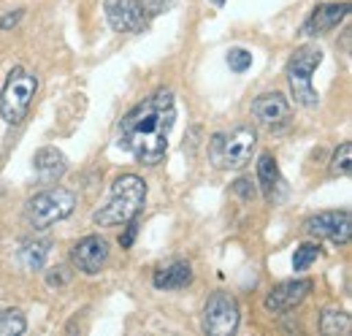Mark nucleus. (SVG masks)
Returning a JSON list of instances; mask_svg holds the SVG:
<instances>
[{"label":"nucleus","mask_w":352,"mask_h":336,"mask_svg":"<svg viewBox=\"0 0 352 336\" xmlns=\"http://www.w3.org/2000/svg\"><path fill=\"white\" fill-rule=\"evenodd\" d=\"M252 117L261 127L274 133V130H282V127L290 125L293 109H290V101L282 92H263L252 101Z\"/></svg>","instance_id":"11"},{"label":"nucleus","mask_w":352,"mask_h":336,"mask_svg":"<svg viewBox=\"0 0 352 336\" xmlns=\"http://www.w3.org/2000/svg\"><path fill=\"white\" fill-rule=\"evenodd\" d=\"M176 123V101L171 90H157L144 98L120 123V149L144 166L163 163L168 152V136Z\"/></svg>","instance_id":"1"},{"label":"nucleus","mask_w":352,"mask_h":336,"mask_svg":"<svg viewBox=\"0 0 352 336\" xmlns=\"http://www.w3.org/2000/svg\"><path fill=\"white\" fill-rule=\"evenodd\" d=\"M49 255V242H25L19 250V263L28 271H41Z\"/></svg>","instance_id":"17"},{"label":"nucleus","mask_w":352,"mask_h":336,"mask_svg":"<svg viewBox=\"0 0 352 336\" xmlns=\"http://www.w3.org/2000/svg\"><path fill=\"white\" fill-rule=\"evenodd\" d=\"M228 65H230V71H236V74H244V71L252 65V54H250L247 49L236 46V49H230V52H228Z\"/></svg>","instance_id":"22"},{"label":"nucleus","mask_w":352,"mask_h":336,"mask_svg":"<svg viewBox=\"0 0 352 336\" xmlns=\"http://www.w3.org/2000/svg\"><path fill=\"white\" fill-rule=\"evenodd\" d=\"M103 11L117 33H144L149 28V14L141 0H106Z\"/></svg>","instance_id":"8"},{"label":"nucleus","mask_w":352,"mask_h":336,"mask_svg":"<svg viewBox=\"0 0 352 336\" xmlns=\"http://www.w3.org/2000/svg\"><path fill=\"white\" fill-rule=\"evenodd\" d=\"M28 320L19 309H3L0 312V336H19L25 334Z\"/></svg>","instance_id":"19"},{"label":"nucleus","mask_w":352,"mask_h":336,"mask_svg":"<svg viewBox=\"0 0 352 336\" xmlns=\"http://www.w3.org/2000/svg\"><path fill=\"white\" fill-rule=\"evenodd\" d=\"M144 204H146V182L135 174H122L114 179L109 201L92 214V220L100 228H117L135 220Z\"/></svg>","instance_id":"2"},{"label":"nucleus","mask_w":352,"mask_h":336,"mask_svg":"<svg viewBox=\"0 0 352 336\" xmlns=\"http://www.w3.org/2000/svg\"><path fill=\"white\" fill-rule=\"evenodd\" d=\"M317 258H320V247L307 242V244H301V247L296 250V255H293V269H296V271H307Z\"/></svg>","instance_id":"21"},{"label":"nucleus","mask_w":352,"mask_h":336,"mask_svg":"<svg viewBox=\"0 0 352 336\" xmlns=\"http://www.w3.org/2000/svg\"><path fill=\"white\" fill-rule=\"evenodd\" d=\"M33 168H36V174L41 176V182H57L63 174H65V155L60 152V149H54V147H44V149H38L36 152V158H33Z\"/></svg>","instance_id":"15"},{"label":"nucleus","mask_w":352,"mask_h":336,"mask_svg":"<svg viewBox=\"0 0 352 336\" xmlns=\"http://www.w3.org/2000/svg\"><path fill=\"white\" fill-rule=\"evenodd\" d=\"M109 258H111V244L103 236H98V233L79 239L71 247V263H74V269L82 271V274H89V277L92 274H100V269L109 263Z\"/></svg>","instance_id":"10"},{"label":"nucleus","mask_w":352,"mask_h":336,"mask_svg":"<svg viewBox=\"0 0 352 336\" xmlns=\"http://www.w3.org/2000/svg\"><path fill=\"white\" fill-rule=\"evenodd\" d=\"M214 3H217V6H222V3H225V0H214Z\"/></svg>","instance_id":"27"},{"label":"nucleus","mask_w":352,"mask_h":336,"mask_svg":"<svg viewBox=\"0 0 352 336\" xmlns=\"http://www.w3.org/2000/svg\"><path fill=\"white\" fill-rule=\"evenodd\" d=\"M322 63V52L317 46H301L296 49V54L290 57L287 63V82H290V92H293V101L304 109H314L320 95L317 90L311 87V74L314 68Z\"/></svg>","instance_id":"5"},{"label":"nucleus","mask_w":352,"mask_h":336,"mask_svg":"<svg viewBox=\"0 0 352 336\" xmlns=\"http://www.w3.org/2000/svg\"><path fill=\"white\" fill-rule=\"evenodd\" d=\"M74 209H76V193H71L68 187H49L28 201V222L36 231H44L49 225L71 217Z\"/></svg>","instance_id":"6"},{"label":"nucleus","mask_w":352,"mask_h":336,"mask_svg":"<svg viewBox=\"0 0 352 336\" xmlns=\"http://www.w3.org/2000/svg\"><path fill=\"white\" fill-rule=\"evenodd\" d=\"M233 190H236L244 201H252V198H255V185H252L250 179H236V182H233Z\"/></svg>","instance_id":"24"},{"label":"nucleus","mask_w":352,"mask_h":336,"mask_svg":"<svg viewBox=\"0 0 352 336\" xmlns=\"http://www.w3.org/2000/svg\"><path fill=\"white\" fill-rule=\"evenodd\" d=\"M258 147V133L252 125H236L230 130L214 133L209 141V160L222 171H239L252 160Z\"/></svg>","instance_id":"3"},{"label":"nucleus","mask_w":352,"mask_h":336,"mask_svg":"<svg viewBox=\"0 0 352 336\" xmlns=\"http://www.w3.org/2000/svg\"><path fill=\"white\" fill-rule=\"evenodd\" d=\"M309 293H311V280H287L268 291L263 306L271 315H285V312L296 309Z\"/></svg>","instance_id":"12"},{"label":"nucleus","mask_w":352,"mask_h":336,"mask_svg":"<svg viewBox=\"0 0 352 336\" xmlns=\"http://www.w3.org/2000/svg\"><path fill=\"white\" fill-rule=\"evenodd\" d=\"M128 225V231H125V236H120V244H122V250H128L133 244V239H135V233H138V225H135V220L131 222H125Z\"/></svg>","instance_id":"26"},{"label":"nucleus","mask_w":352,"mask_h":336,"mask_svg":"<svg viewBox=\"0 0 352 336\" xmlns=\"http://www.w3.org/2000/svg\"><path fill=\"white\" fill-rule=\"evenodd\" d=\"M36 90H38V79L33 71H28L22 65L14 68L0 90V117L8 125H19L33 106Z\"/></svg>","instance_id":"4"},{"label":"nucleus","mask_w":352,"mask_h":336,"mask_svg":"<svg viewBox=\"0 0 352 336\" xmlns=\"http://www.w3.org/2000/svg\"><path fill=\"white\" fill-rule=\"evenodd\" d=\"M352 171V144L344 141L336 152H333V160H331V176H350Z\"/></svg>","instance_id":"20"},{"label":"nucleus","mask_w":352,"mask_h":336,"mask_svg":"<svg viewBox=\"0 0 352 336\" xmlns=\"http://www.w3.org/2000/svg\"><path fill=\"white\" fill-rule=\"evenodd\" d=\"M22 17H25L22 8H16V11L6 14V17H0V30H11V28H16V25L22 22Z\"/></svg>","instance_id":"25"},{"label":"nucleus","mask_w":352,"mask_h":336,"mask_svg":"<svg viewBox=\"0 0 352 336\" xmlns=\"http://www.w3.org/2000/svg\"><path fill=\"white\" fill-rule=\"evenodd\" d=\"M71 277H74V274H71L65 266H57V269L46 271V285H49V288H63V285L71 282Z\"/></svg>","instance_id":"23"},{"label":"nucleus","mask_w":352,"mask_h":336,"mask_svg":"<svg viewBox=\"0 0 352 336\" xmlns=\"http://www.w3.org/2000/svg\"><path fill=\"white\" fill-rule=\"evenodd\" d=\"M304 231L309 236L328 239L333 244H347L352 236V217L347 209L342 211H320L304 222Z\"/></svg>","instance_id":"9"},{"label":"nucleus","mask_w":352,"mask_h":336,"mask_svg":"<svg viewBox=\"0 0 352 336\" xmlns=\"http://www.w3.org/2000/svg\"><path fill=\"white\" fill-rule=\"evenodd\" d=\"M258 185L263 190V196L268 201H276L279 198V190H282V174L276 166V158L271 152H263L258 158Z\"/></svg>","instance_id":"16"},{"label":"nucleus","mask_w":352,"mask_h":336,"mask_svg":"<svg viewBox=\"0 0 352 336\" xmlns=\"http://www.w3.org/2000/svg\"><path fill=\"white\" fill-rule=\"evenodd\" d=\"M352 328V320L347 312L342 309H325L322 317H320V331L328 336H342V334H350Z\"/></svg>","instance_id":"18"},{"label":"nucleus","mask_w":352,"mask_h":336,"mask_svg":"<svg viewBox=\"0 0 352 336\" xmlns=\"http://www.w3.org/2000/svg\"><path fill=\"white\" fill-rule=\"evenodd\" d=\"M350 14V3H322L317 6L304 22V36H328L336 30Z\"/></svg>","instance_id":"13"},{"label":"nucleus","mask_w":352,"mask_h":336,"mask_svg":"<svg viewBox=\"0 0 352 336\" xmlns=\"http://www.w3.org/2000/svg\"><path fill=\"white\" fill-rule=\"evenodd\" d=\"M239 301L230 293H214L204 306V331L212 336H230L239 328Z\"/></svg>","instance_id":"7"},{"label":"nucleus","mask_w":352,"mask_h":336,"mask_svg":"<svg viewBox=\"0 0 352 336\" xmlns=\"http://www.w3.org/2000/svg\"><path fill=\"white\" fill-rule=\"evenodd\" d=\"M190 282H192V266L187 260H174V263L157 269L152 277V285L157 291H182Z\"/></svg>","instance_id":"14"}]
</instances>
